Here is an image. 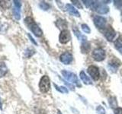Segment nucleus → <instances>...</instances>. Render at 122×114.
Instances as JSON below:
<instances>
[{"instance_id": "9b49d317", "label": "nucleus", "mask_w": 122, "mask_h": 114, "mask_svg": "<svg viewBox=\"0 0 122 114\" xmlns=\"http://www.w3.org/2000/svg\"><path fill=\"white\" fill-rule=\"evenodd\" d=\"M14 5H15V8L13 9V13L15 18L17 20H19L21 18V15H20V8H21V2H18V1H14Z\"/></svg>"}, {"instance_id": "1a4fd4ad", "label": "nucleus", "mask_w": 122, "mask_h": 114, "mask_svg": "<svg viewBox=\"0 0 122 114\" xmlns=\"http://www.w3.org/2000/svg\"><path fill=\"white\" fill-rule=\"evenodd\" d=\"M115 35H116L115 31H114V30L112 28V27L108 26V28H106L105 31V36L107 38V40H109V41L113 40V39L114 38V37H115Z\"/></svg>"}, {"instance_id": "0eeeda50", "label": "nucleus", "mask_w": 122, "mask_h": 114, "mask_svg": "<svg viewBox=\"0 0 122 114\" xmlns=\"http://www.w3.org/2000/svg\"><path fill=\"white\" fill-rule=\"evenodd\" d=\"M70 39H71V37H70V31H69L68 30H63L59 37V40L60 43L63 44L67 43L70 40Z\"/></svg>"}, {"instance_id": "dca6fc26", "label": "nucleus", "mask_w": 122, "mask_h": 114, "mask_svg": "<svg viewBox=\"0 0 122 114\" xmlns=\"http://www.w3.org/2000/svg\"><path fill=\"white\" fill-rule=\"evenodd\" d=\"M114 46H115L117 49H120V50L122 49V36H120L114 41Z\"/></svg>"}, {"instance_id": "cd10ccee", "label": "nucleus", "mask_w": 122, "mask_h": 114, "mask_svg": "<svg viewBox=\"0 0 122 114\" xmlns=\"http://www.w3.org/2000/svg\"><path fill=\"white\" fill-rule=\"evenodd\" d=\"M121 14H122V11H121Z\"/></svg>"}, {"instance_id": "a878e982", "label": "nucleus", "mask_w": 122, "mask_h": 114, "mask_svg": "<svg viewBox=\"0 0 122 114\" xmlns=\"http://www.w3.org/2000/svg\"><path fill=\"white\" fill-rule=\"evenodd\" d=\"M72 2H73V3L75 4V5H77L78 8H79V9H82V6L81 4H79V1H73V0H72Z\"/></svg>"}, {"instance_id": "f3484780", "label": "nucleus", "mask_w": 122, "mask_h": 114, "mask_svg": "<svg viewBox=\"0 0 122 114\" xmlns=\"http://www.w3.org/2000/svg\"><path fill=\"white\" fill-rule=\"evenodd\" d=\"M7 71V68L3 62H0V77L4 76Z\"/></svg>"}, {"instance_id": "6e6552de", "label": "nucleus", "mask_w": 122, "mask_h": 114, "mask_svg": "<svg viewBox=\"0 0 122 114\" xmlns=\"http://www.w3.org/2000/svg\"><path fill=\"white\" fill-rule=\"evenodd\" d=\"M60 61L65 65H69L72 61V56L69 52H65L60 56Z\"/></svg>"}, {"instance_id": "f03ea898", "label": "nucleus", "mask_w": 122, "mask_h": 114, "mask_svg": "<svg viewBox=\"0 0 122 114\" xmlns=\"http://www.w3.org/2000/svg\"><path fill=\"white\" fill-rule=\"evenodd\" d=\"M90 8L92 10L96 11L99 14H105L107 12H108V11H109L108 6H106L104 4L100 3L99 2H96V1L92 2V5Z\"/></svg>"}, {"instance_id": "a211bd4d", "label": "nucleus", "mask_w": 122, "mask_h": 114, "mask_svg": "<svg viewBox=\"0 0 122 114\" xmlns=\"http://www.w3.org/2000/svg\"><path fill=\"white\" fill-rule=\"evenodd\" d=\"M0 6L4 9H8L11 7V3L9 1H0Z\"/></svg>"}, {"instance_id": "20e7f679", "label": "nucleus", "mask_w": 122, "mask_h": 114, "mask_svg": "<svg viewBox=\"0 0 122 114\" xmlns=\"http://www.w3.org/2000/svg\"><path fill=\"white\" fill-rule=\"evenodd\" d=\"M50 87H51V82H50L49 77L47 75L43 76L39 83L40 90L42 93H47L50 89Z\"/></svg>"}, {"instance_id": "9d476101", "label": "nucleus", "mask_w": 122, "mask_h": 114, "mask_svg": "<svg viewBox=\"0 0 122 114\" xmlns=\"http://www.w3.org/2000/svg\"><path fill=\"white\" fill-rule=\"evenodd\" d=\"M94 23L98 28H103L105 25L106 20L105 18H103L102 16H95Z\"/></svg>"}, {"instance_id": "4468645a", "label": "nucleus", "mask_w": 122, "mask_h": 114, "mask_svg": "<svg viewBox=\"0 0 122 114\" xmlns=\"http://www.w3.org/2000/svg\"><path fill=\"white\" fill-rule=\"evenodd\" d=\"M81 50L83 53L89 52V51L90 50V43L89 42H87V41L82 42V46H81Z\"/></svg>"}, {"instance_id": "393cba45", "label": "nucleus", "mask_w": 122, "mask_h": 114, "mask_svg": "<svg viewBox=\"0 0 122 114\" xmlns=\"http://www.w3.org/2000/svg\"><path fill=\"white\" fill-rule=\"evenodd\" d=\"M114 2L117 8H121L122 6V1H114Z\"/></svg>"}, {"instance_id": "f257e3e1", "label": "nucleus", "mask_w": 122, "mask_h": 114, "mask_svg": "<svg viewBox=\"0 0 122 114\" xmlns=\"http://www.w3.org/2000/svg\"><path fill=\"white\" fill-rule=\"evenodd\" d=\"M25 23L26 24V25L28 27V28L30 29V30L33 32V33L37 37H41L42 34H43V31L41 30V29L39 28L35 21H34V19L30 17H27L25 19Z\"/></svg>"}, {"instance_id": "412c9836", "label": "nucleus", "mask_w": 122, "mask_h": 114, "mask_svg": "<svg viewBox=\"0 0 122 114\" xmlns=\"http://www.w3.org/2000/svg\"><path fill=\"white\" fill-rule=\"evenodd\" d=\"M82 30L85 33H89L90 32H91V30H90V28H89V27L88 26L87 24H82Z\"/></svg>"}, {"instance_id": "6ab92c4d", "label": "nucleus", "mask_w": 122, "mask_h": 114, "mask_svg": "<svg viewBox=\"0 0 122 114\" xmlns=\"http://www.w3.org/2000/svg\"><path fill=\"white\" fill-rule=\"evenodd\" d=\"M110 65L114 66V67H118L121 65V62H120V60H118L117 59H113L110 61Z\"/></svg>"}, {"instance_id": "423d86ee", "label": "nucleus", "mask_w": 122, "mask_h": 114, "mask_svg": "<svg viewBox=\"0 0 122 114\" xmlns=\"http://www.w3.org/2000/svg\"><path fill=\"white\" fill-rule=\"evenodd\" d=\"M88 73L91 75V77L92 78L93 80H95V81L98 80L99 77H100L98 68L95 66H90L89 68H88Z\"/></svg>"}, {"instance_id": "4be33fe9", "label": "nucleus", "mask_w": 122, "mask_h": 114, "mask_svg": "<svg viewBox=\"0 0 122 114\" xmlns=\"http://www.w3.org/2000/svg\"><path fill=\"white\" fill-rule=\"evenodd\" d=\"M40 7H41L43 10H47V9H49V7H50V6H49L48 4H47L46 2H41V3L40 4Z\"/></svg>"}, {"instance_id": "5701e85b", "label": "nucleus", "mask_w": 122, "mask_h": 114, "mask_svg": "<svg viewBox=\"0 0 122 114\" xmlns=\"http://www.w3.org/2000/svg\"><path fill=\"white\" fill-rule=\"evenodd\" d=\"M97 111L98 112V113H100V114H105V110L101 106H99L97 108Z\"/></svg>"}, {"instance_id": "b1692460", "label": "nucleus", "mask_w": 122, "mask_h": 114, "mask_svg": "<svg viewBox=\"0 0 122 114\" xmlns=\"http://www.w3.org/2000/svg\"><path fill=\"white\" fill-rule=\"evenodd\" d=\"M114 114H122V108L117 107L114 109Z\"/></svg>"}, {"instance_id": "aec40b11", "label": "nucleus", "mask_w": 122, "mask_h": 114, "mask_svg": "<svg viewBox=\"0 0 122 114\" xmlns=\"http://www.w3.org/2000/svg\"><path fill=\"white\" fill-rule=\"evenodd\" d=\"M54 87H56V89L57 90H59L60 92H61V93H65V94L68 93V90H67L66 87H63V86H57V85H55V84H54Z\"/></svg>"}, {"instance_id": "39448f33", "label": "nucleus", "mask_w": 122, "mask_h": 114, "mask_svg": "<svg viewBox=\"0 0 122 114\" xmlns=\"http://www.w3.org/2000/svg\"><path fill=\"white\" fill-rule=\"evenodd\" d=\"M92 57L95 61L100 62L105 58V52L102 49H96L92 52Z\"/></svg>"}, {"instance_id": "7ed1b4c3", "label": "nucleus", "mask_w": 122, "mask_h": 114, "mask_svg": "<svg viewBox=\"0 0 122 114\" xmlns=\"http://www.w3.org/2000/svg\"><path fill=\"white\" fill-rule=\"evenodd\" d=\"M61 73H62L63 76L64 77V78L66 80V81H70L71 83L76 84V85L77 86H79V87L81 86L79 85V79H78L77 76H76V74L72 73V72H71V71H66V70H63L62 71H61Z\"/></svg>"}, {"instance_id": "2eb2a0df", "label": "nucleus", "mask_w": 122, "mask_h": 114, "mask_svg": "<svg viewBox=\"0 0 122 114\" xmlns=\"http://www.w3.org/2000/svg\"><path fill=\"white\" fill-rule=\"evenodd\" d=\"M73 32L75 33V34H76V36L77 37V38L79 40H82V42H85V41H86V40H87V38H86V36H84V35H82V34H81L80 33V32L79 31V30L76 29V28H73Z\"/></svg>"}, {"instance_id": "bb28decb", "label": "nucleus", "mask_w": 122, "mask_h": 114, "mask_svg": "<svg viewBox=\"0 0 122 114\" xmlns=\"http://www.w3.org/2000/svg\"><path fill=\"white\" fill-rule=\"evenodd\" d=\"M28 36H29V37H30V40H31V41L33 42V43H34V44H37V43H36V42H35V41H34V39H33V38H32L31 37H30V35H28Z\"/></svg>"}, {"instance_id": "f8f14e48", "label": "nucleus", "mask_w": 122, "mask_h": 114, "mask_svg": "<svg viewBox=\"0 0 122 114\" xmlns=\"http://www.w3.org/2000/svg\"><path fill=\"white\" fill-rule=\"evenodd\" d=\"M66 9L69 13H70L72 15H73V16L80 17V14L77 11V9H76L73 5H70V4H67L66 5Z\"/></svg>"}, {"instance_id": "ddd939ff", "label": "nucleus", "mask_w": 122, "mask_h": 114, "mask_svg": "<svg viewBox=\"0 0 122 114\" xmlns=\"http://www.w3.org/2000/svg\"><path fill=\"white\" fill-rule=\"evenodd\" d=\"M79 75H80V78H81L82 82H84V84H86V85H92V81L90 80V78L88 77L83 71H80Z\"/></svg>"}]
</instances>
